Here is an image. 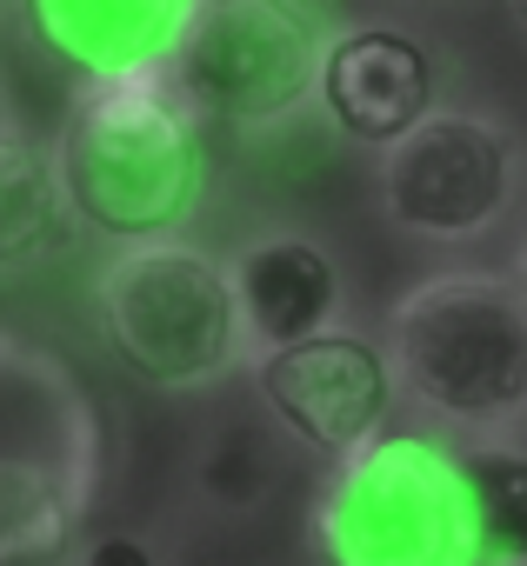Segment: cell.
<instances>
[{"mask_svg": "<svg viewBox=\"0 0 527 566\" xmlns=\"http://www.w3.org/2000/svg\"><path fill=\"white\" fill-rule=\"evenodd\" d=\"M54 167L68 213L101 240L114 247L180 240L207 180L200 114L180 101L174 74L81 81L54 134Z\"/></svg>", "mask_w": 527, "mask_h": 566, "instance_id": "6da1fadb", "label": "cell"}, {"mask_svg": "<svg viewBox=\"0 0 527 566\" xmlns=\"http://www.w3.org/2000/svg\"><path fill=\"white\" fill-rule=\"evenodd\" d=\"M328 566H494L467 453L434 433H381L314 493Z\"/></svg>", "mask_w": 527, "mask_h": 566, "instance_id": "7a4b0ae2", "label": "cell"}, {"mask_svg": "<svg viewBox=\"0 0 527 566\" xmlns=\"http://www.w3.org/2000/svg\"><path fill=\"white\" fill-rule=\"evenodd\" d=\"M401 394L441 427H494L527 407V301L500 273H434L388 314Z\"/></svg>", "mask_w": 527, "mask_h": 566, "instance_id": "3957f363", "label": "cell"}, {"mask_svg": "<svg viewBox=\"0 0 527 566\" xmlns=\"http://www.w3.org/2000/svg\"><path fill=\"white\" fill-rule=\"evenodd\" d=\"M101 334L121 367L161 394H194L247 367V321L234 294V266L194 240L121 247L101 280Z\"/></svg>", "mask_w": 527, "mask_h": 566, "instance_id": "277c9868", "label": "cell"}, {"mask_svg": "<svg viewBox=\"0 0 527 566\" xmlns=\"http://www.w3.org/2000/svg\"><path fill=\"white\" fill-rule=\"evenodd\" d=\"M334 28L301 0H200L174 54V87L200 120L275 127L321 101Z\"/></svg>", "mask_w": 527, "mask_h": 566, "instance_id": "5b68a950", "label": "cell"}, {"mask_svg": "<svg viewBox=\"0 0 527 566\" xmlns=\"http://www.w3.org/2000/svg\"><path fill=\"white\" fill-rule=\"evenodd\" d=\"M520 140L494 114L441 107L381 154V213L414 240H480L507 220Z\"/></svg>", "mask_w": 527, "mask_h": 566, "instance_id": "8992f818", "label": "cell"}, {"mask_svg": "<svg viewBox=\"0 0 527 566\" xmlns=\"http://www.w3.org/2000/svg\"><path fill=\"white\" fill-rule=\"evenodd\" d=\"M254 387L301 447L328 453L334 467L354 460L361 447H374L381 433H394L388 427L394 394H401L394 360L368 334H348V327H334L308 347L254 360Z\"/></svg>", "mask_w": 527, "mask_h": 566, "instance_id": "52a82bcc", "label": "cell"}, {"mask_svg": "<svg viewBox=\"0 0 527 566\" xmlns=\"http://www.w3.org/2000/svg\"><path fill=\"white\" fill-rule=\"evenodd\" d=\"M227 266H234V294H240L254 360L334 334V321H341V266H334V253L321 240H308V233H254L247 247L227 253Z\"/></svg>", "mask_w": 527, "mask_h": 566, "instance_id": "ba28073f", "label": "cell"}, {"mask_svg": "<svg viewBox=\"0 0 527 566\" xmlns=\"http://www.w3.org/2000/svg\"><path fill=\"white\" fill-rule=\"evenodd\" d=\"M321 101L334 114L341 134L368 140V147H394L407 140L434 107V61L407 28H348L328 54V81Z\"/></svg>", "mask_w": 527, "mask_h": 566, "instance_id": "9c48e42d", "label": "cell"}, {"mask_svg": "<svg viewBox=\"0 0 527 566\" xmlns=\"http://www.w3.org/2000/svg\"><path fill=\"white\" fill-rule=\"evenodd\" d=\"M200 0H34L28 28L41 48L81 81H127V74H167Z\"/></svg>", "mask_w": 527, "mask_h": 566, "instance_id": "30bf717a", "label": "cell"}, {"mask_svg": "<svg viewBox=\"0 0 527 566\" xmlns=\"http://www.w3.org/2000/svg\"><path fill=\"white\" fill-rule=\"evenodd\" d=\"M87 473L54 453L0 447V566H74Z\"/></svg>", "mask_w": 527, "mask_h": 566, "instance_id": "8fae6325", "label": "cell"}, {"mask_svg": "<svg viewBox=\"0 0 527 566\" xmlns=\"http://www.w3.org/2000/svg\"><path fill=\"white\" fill-rule=\"evenodd\" d=\"M68 233V193L54 147H41L21 120H0V273L41 266Z\"/></svg>", "mask_w": 527, "mask_h": 566, "instance_id": "7c38bea8", "label": "cell"}, {"mask_svg": "<svg viewBox=\"0 0 527 566\" xmlns=\"http://www.w3.org/2000/svg\"><path fill=\"white\" fill-rule=\"evenodd\" d=\"M467 480H474V500H480L487 559L494 566H527V453L487 440V447L467 453Z\"/></svg>", "mask_w": 527, "mask_h": 566, "instance_id": "4fadbf2b", "label": "cell"}, {"mask_svg": "<svg viewBox=\"0 0 527 566\" xmlns=\"http://www.w3.org/2000/svg\"><path fill=\"white\" fill-rule=\"evenodd\" d=\"M81 566H161V559H154V546H147L141 533H101V539L81 553Z\"/></svg>", "mask_w": 527, "mask_h": 566, "instance_id": "5bb4252c", "label": "cell"}, {"mask_svg": "<svg viewBox=\"0 0 527 566\" xmlns=\"http://www.w3.org/2000/svg\"><path fill=\"white\" fill-rule=\"evenodd\" d=\"M514 287H520V301H527V247H520V260H514Z\"/></svg>", "mask_w": 527, "mask_h": 566, "instance_id": "9a60e30c", "label": "cell"}, {"mask_svg": "<svg viewBox=\"0 0 527 566\" xmlns=\"http://www.w3.org/2000/svg\"><path fill=\"white\" fill-rule=\"evenodd\" d=\"M514 21H520V28H527V8H520V14H514Z\"/></svg>", "mask_w": 527, "mask_h": 566, "instance_id": "2e32d148", "label": "cell"}]
</instances>
